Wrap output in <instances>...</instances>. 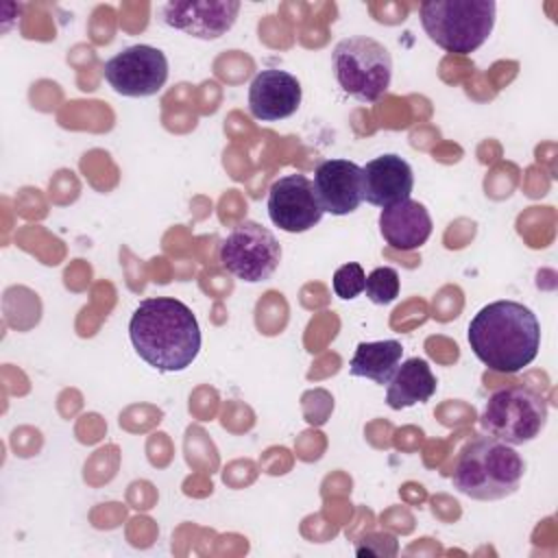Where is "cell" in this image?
<instances>
[{
  "mask_svg": "<svg viewBox=\"0 0 558 558\" xmlns=\"http://www.w3.org/2000/svg\"><path fill=\"white\" fill-rule=\"evenodd\" d=\"M364 292L371 303L388 305L399 296V272L390 266H379L366 275Z\"/></svg>",
  "mask_w": 558,
  "mask_h": 558,
  "instance_id": "cell-17",
  "label": "cell"
},
{
  "mask_svg": "<svg viewBox=\"0 0 558 558\" xmlns=\"http://www.w3.org/2000/svg\"><path fill=\"white\" fill-rule=\"evenodd\" d=\"M301 83L294 74L268 68L255 74L248 85V111L262 122L286 120L301 105Z\"/></svg>",
  "mask_w": 558,
  "mask_h": 558,
  "instance_id": "cell-11",
  "label": "cell"
},
{
  "mask_svg": "<svg viewBox=\"0 0 558 558\" xmlns=\"http://www.w3.org/2000/svg\"><path fill=\"white\" fill-rule=\"evenodd\" d=\"M432 227L427 207L412 198L384 207L379 214L381 238L399 251H414L423 246L432 235Z\"/></svg>",
  "mask_w": 558,
  "mask_h": 558,
  "instance_id": "cell-14",
  "label": "cell"
},
{
  "mask_svg": "<svg viewBox=\"0 0 558 558\" xmlns=\"http://www.w3.org/2000/svg\"><path fill=\"white\" fill-rule=\"evenodd\" d=\"M403 347L397 340H379V342H360L349 362V373L353 377L371 379L379 386L388 384L401 364Z\"/></svg>",
  "mask_w": 558,
  "mask_h": 558,
  "instance_id": "cell-16",
  "label": "cell"
},
{
  "mask_svg": "<svg viewBox=\"0 0 558 558\" xmlns=\"http://www.w3.org/2000/svg\"><path fill=\"white\" fill-rule=\"evenodd\" d=\"M497 4L493 0H427L418 17L427 37L453 54L475 52L493 33Z\"/></svg>",
  "mask_w": 558,
  "mask_h": 558,
  "instance_id": "cell-4",
  "label": "cell"
},
{
  "mask_svg": "<svg viewBox=\"0 0 558 558\" xmlns=\"http://www.w3.org/2000/svg\"><path fill=\"white\" fill-rule=\"evenodd\" d=\"M545 423L547 401L525 386H506L495 390L480 414L482 429L512 447L534 440L543 432Z\"/></svg>",
  "mask_w": 558,
  "mask_h": 558,
  "instance_id": "cell-6",
  "label": "cell"
},
{
  "mask_svg": "<svg viewBox=\"0 0 558 558\" xmlns=\"http://www.w3.org/2000/svg\"><path fill=\"white\" fill-rule=\"evenodd\" d=\"M105 81L126 98H148L161 92L168 81L166 54L148 44H133L105 61Z\"/></svg>",
  "mask_w": 558,
  "mask_h": 558,
  "instance_id": "cell-8",
  "label": "cell"
},
{
  "mask_svg": "<svg viewBox=\"0 0 558 558\" xmlns=\"http://www.w3.org/2000/svg\"><path fill=\"white\" fill-rule=\"evenodd\" d=\"M364 283H366V272L357 262L342 264L333 272V279H331L336 296H340L344 301H351V299L360 296L364 292Z\"/></svg>",
  "mask_w": 558,
  "mask_h": 558,
  "instance_id": "cell-18",
  "label": "cell"
},
{
  "mask_svg": "<svg viewBox=\"0 0 558 558\" xmlns=\"http://www.w3.org/2000/svg\"><path fill=\"white\" fill-rule=\"evenodd\" d=\"M436 388H438V381L429 364L423 357H410L401 362L395 375L390 377L388 390H386V403L392 410L412 408L416 403L429 401Z\"/></svg>",
  "mask_w": 558,
  "mask_h": 558,
  "instance_id": "cell-15",
  "label": "cell"
},
{
  "mask_svg": "<svg viewBox=\"0 0 558 558\" xmlns=\"http://www.w3.org/2000/svg\"><path fill=\"white\" fill-rule=\"evenodd\" d=\"M412 187V168L403 157L395 153L379 155L362 168V201L375 207L384 209L410 198Z\"/></svg>",
  "mask_w": 558,
  "mask_h": 558,
  "instance_id": "cell-13",
  "label": "cell"
},
{
  "mask_svg": "<svg viewBox=\"0 0 558 558\" xmlns=\"http://www.w3.org/2000/svg\"><path fill=\"white\" fill-rule=\"evenodd\" d=\"M331 65L342 92L360 102H375L390 87V50L373 37L355 35L340 39L333 46Z\"/></svg>",
  "mask_w": 558,
  "mask_h": 558,
  "instance_id": "cell-5",
  "label": "cell"
},
{
  "mask_svg": "<svg viewBox=\"0 0 558 558\" xmlns=\"http://www.w3.org/2000/svg\"><path fill=\"white\" fill-rule=\"evenodd\" d=\"M525 462L512 445L493 436L469 440L453 466V486L477 501H495L510 497L523 477Z\"/></svg>",
  "mask_w": 558,
  "mask_h": 558,
  "instance_id": "cell-3",
  "label": "cell"
},
{
  "mask_svg": "<svg viewBox=\"0 0 558 558\" xmlns=\"http://www.w3.org/2000/svg\"><path fill=\"white\" fill-rule=\"evenodd\" d=\"M266 209L270 222L288 233L310 231L323 218V207L314 194V183L305 174H283L268 190Z\"/></svg>",
  "mask_w": 558,
  "mask_h": 558,
  "instance_id": "cell-9",
  "label": "cell"
},
{
  "mask_svg": "<svg viewBox=\"0 0 558 558\" xmlns=\"http://www.w3.org/2000/svg\"><path fill=\"white\" fill-rule=\"evenodd\" d=\"M314 194L323 211L347 216L362 203V168L349 159H325L314 170Z\"/></svg>",
  "mask_w": 558,
  "mask_h": 558,
  "instance_id": "cell-12",
  "label": "cell"
},
{
  "mask_svg": "<svg viewBox=\"0 0 558 558\" xmlns=\"http://www.w3.org/2000/svg\"><path fill=\"white\" fill-rule=\"evenodd\" d=\"M466 338L475 357L490 371L519 373L538 355L541 325L530 307L504 299L471 318Z\"/></svg>",
  "mask_w": 558,
  "mask_h": 558,
  "instance_id": "cell-2",
  "label": "cell"
},
{
  "mask_svg": "<svg viewBox=\"0 0 558 558\" xmlns=\"http://www.w3.org/2000/svg\"><path fill=\"white\" fill-rule=\"evenodd\" d=\"M235 0H172L161 7V22L198 39H218L235 24Z\"/></svg>",
  "mask_w": 558,
  "mask_h": 558,
  "instance_id": "cell-10",
  "label": "cell"
},
{
  "mask_svg": "<svg viewBox=\"0 0 558 558\" xmlns=\"http://www.w3.org/2000/svg\"><path fill=\"white\" fill-rule=\"evenodd\" d=\"M220 266L246 283H259L275 275L281 262V244L275 233L255 220L235 225L218 248Z\"/></svg>",
  "mask_w": 558,
  "mask_h": 558,
  "instance_id": "cell-7",
  "label": "cell"
},
{
  "mask_svg": "<svg viewBox=\"0 0 558 558\" xmlns=\"http://www.w3.org/2000/svg\"><path fill=\"white\" fill-rule=\"evenodd\" d=\"M135 353L155 371H185L201 351V327L192 310L174 296L140 301L129 320Z\"/></svg>",
  "mask_w": 558,
  "mask_h": 558,
  "instance_id": "cell-1",
  "label": "cell"
}]
</instances>
